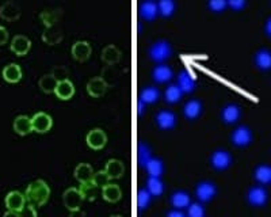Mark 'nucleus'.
<instances>
[{
    "mask_svg": "<svg viewBox=\"0 0 271 217\" xmlns=\"http://www.w3.org/2000/svg\"><path fill=\"white\" fill-rule=\"evenodd\" d=\"M49 195H50V189L43 181H36L30 183L26 189V194H24L29 204L34 208L45 205L48 202Z\"/></svg>",
    "mask_w": 271,
    "mask_h": 217,
    "instance_id": "obj_1",
    "label": "nucleus"
},
{
    "mask_svg": "<svg viewBox=\"0 0 271 217\" xmlns=\"http://www.w3.org/2000/svg\"><path fill=\"white\" fill-rule=\"evenodd\" d=\"M171 54H172V48H171L169 43L164 41V40L156 41L149 48V57L153 61H156V63H162V61L167 60V59L171 57Z\"/></svg>",
    "mask_w": 271,
    "mask_h": 217,
    "instance_id": "obj_2",
    "label": "nucleus"
},
{
    "mask_svg": "<svg viewBox=\"0 0 271 217\" xmlns=\"http://www.w3.org/2000/svg\"><path fill=\"white\" fill-rule=\"evenodd\" d=\"M31 125H33V130H36L38 133H46L52 129L53 120L46 113H37L31 118Z\"/></svg>",
    "mask_w": 271,
    "mask_h": 217,
    "instance_id": "obj_3",
    "label": "nucleus"
},
{
    "mask_svg": "<svg viewBox=\"0 0 271 217\" xmlns=\"http://www.w3.org/2000/svg\"><path fill=\"white\" fill-rule=\"evenodd\" d=\"M107 137H106V133L101 130V129H94L87 134V144L90 148L99 151L102 150L103 147L106 145Z\"/></svg>",
    "mask_w": 271,
    "mask_h": 217,
    "instance_id": "obj_4",
    "label": "nucleus"
},
{
    "mask_svg": "<svg viewBox=\"0 0 271 217\" xmlns=\"http://www.w3.org/2000/svg\"><path fill=\"white\" fill-rule=\"evenodd\" d=\"M195 195L201 202H209L216 195V186L211 182H202L195 189Z\"/></svg>",
    "mask_w": 271,
    "mask_h": 217,
    "instance_id": "obj_5",
    "label": "nucleus"
},
{
    "mask_svg": "<svg viewBox=\"0 0 271 217\" xmlns=\"http://www.w3.org/2000/svg\"><path fill=\"white\" fill-rule=\"evenodd\" d=\"M82 201H83V195L80 193V190L69 189L64 194V204H65V206L69 211H79V208L82 205Z\"/></svg>",
    "mask_w": 271,
    "mask_h": 217,
    "instance_id": "obj_6",
    "label": "nucleus"
},
{
    "mask_svg": "<svg viewBox=\"0 0 271 217\" xmlns=\"http://www.w3.org/2000/svg\"><path fill=\"white\" fill-rule=\"evenodd\" d=\"M230 139L232 143L237 147H247L252 141V133L247 127H240L232 133Z\"/></svg>",
    "mask_w": 271,
    "mask_h": 217,
    "instance_id": "obj_7",
    "label": "nucleus"
},
{
    "mask_svg": "<svg viewBox=\"0 0 271 217\" xmlns=\"http://www.w3.org/2000/svg\"><path fill=\"white\" fill-rule=\"evenodd\" d=\"M211 166L218 171L227 170L232 164V156L227 151H216L210 157Z\"/></svg>",
    "mask_w": 271,
    "mask_h": 217,
    "instance_id": "obj_8",
    "label": "nucleus"
},
{
    "mask_svg": "<svg viewBox=\"0 0 271 217\" xmlns=\"http://www.w3.org/2000/svg\"><path fill=\"white\" fill-rule=\"evenodd\" d=\"M24 205H26V197L19 192H11L6 197V206L8 208V211L19 213L23 209Z\"/></svg>",
    "mask_w": 271,
    "mask_h": 217,
    "instance_id": "obj_9",
    "label": "nucleus"
},
{
    "mask_svg": "<svg viewBox=\"0 0 271 217\" xmlns=\"http://www.w3.org/2000/svg\"><path fill=\"white\" fill-rule=\"evenodd\" d=\"M21 7L15 1H6L0 7V17L6 21H15L21 17Z\"/></svg>",
    "mask_w": 271,
    "mask_h": 217,
    "instance_id": "obj_10",
    "label": "nucleus"
},
{
    "mask_svg": "<svg viewBox=\"0 0 271 217\" xmlns=\"http://www.w3.org/2000/svg\"><path fill=\"white\" fill-rule=\"evenodd\" d=\"M30 48H31V41L26 36L19 34V36H15L14 38H12L11 50L15 54H18V56H23V54H26L29 50H30Z\"/></svg>",
    "mask_w": 271,
    "mask_h": 217,
    "instance_id": "obj_11",
    "label": "nucleus"
},
{
    "mask_svg": "<svg viewBox=\"0 0 271 217\" xmlns=\"http://www.w3.org/2000/svg\"><path fill=\"white\" fill-rule=\"evenodd\" d=\"M157 127L163 129V130H169L176 125V115L172 111H160L159 114L155 117Z\"/></svg>",
    "mask_w": 271,
    "mask_h": 217,
    "instance_id": "obj_12",
    "label": "nucleus"
},
{
    "mask_svg": "<svg viewBox=\"0 0 271 217\" xmlns=\"http://www.w3.org/2000/svg\"><path fill=\"white\" fill-rule=\"evenodd\" d=\"M106 90H107V83H106V80L103 78L91 79L90 82H88V85H87L88 94L94 98L102 97L103 94L106 92Z\"/></svg>",
    "mask_w": 271,
    "mask_h": 217,
    "instance_id": "obj_13",
    "label": "nucleus"
},
{
    "mask_svg": "<svg viewBox=\"0 0 271 217\" xmlns=\"http://www.w3.org/2000/svg\"><path fill=\"white\" fill-rule=\"evenodd\" d=\"M178 87L181 88L182 92H186V94L195 90V80L187 69H182L178 75Z\"/></svg>",
    "mask_w": 271,
    "mask_h": 217,
    "instance_id": "obj_14",
    "label": "nucleus"
},
{
    "mask_svg": "<svg viewBox=\"0 0 271 217\" xmlns=\"http://www.w3.org/2000/svg\"><path fill=\"white\" fill-rule=\"evenodd\" d=\"M56 95L60 98V99H71L75 94V86L71 80L68 79H63V80H59L57 83V87H56Z\"/></svg>",
    "mask_w": 271,
    "mask_h": 217,
    "instance_id": "obj_15",
    "label": "nucleus"
},
{
    "mask_svg": "<svg viewBox=\"0 0 271 217\" xmlns=\"http://www.w3.org/2000/svg\"><path fill=\"white\" fill-rule=\"evenodd\" d=\"M73 57L79 61H85L91 56V45L87 41H78L72 46Z\"/></svg>",
    "mask_w": 271,
    "mask_h": 217,
    "instance_id": "obj_16",
    "label": "nucleus"
},
{
    "mask_svg": "<svg viewBox=\"0 0 271 217\" xmlns=\"http://www.w3.org/2000/svg\"><path fill=\"white\" fill-rule=\"evenodd\" d=\"M140 15L146 21H152V19L156 18V15L159 14V8H157L156 1H152V0H146L140 3L139 7Z\"/></svg>",
    "mask_w": 271,
    "mask_h": 217,
    "instance_id": "obj_17",
    "label": "nucleus"
},
{
    "mask_svg": "<svg viewBox=\"0 0 271 217\" xmlns=\"http://www.w3.org/2000/svg\"><path fill=\"white\" fill-rule=\"evenodd\" d=\"M267 201V192L263 187H252L248 192V202L253 206L265 205Z\"/></svg>",
    "mask_w": 271,
    "mask_h": 217,
    "instance_id": "obj_18",
    "label": "nucleus"
},
{
    "mask_svg": "<svg viewBox=\"0 0 271 217\" xmlns=\"http://www.w3.org/2000/svg\"><path fill=\"white\" fill-rule=\"evenodd\" d=\"M172 76H174L172 69L168 65H164V64L156 65L153 68V71H152V78L157 83H166V82L171 80Z\"/></svg>",
    "mask_w": 271,
    "mask_h": 217,
    "instance_id": "obj_19",
    "label": "nucleus"
},
{
    "mask_svg": "<svg viewBox=\"0 0 271 217\" xmlns=\"http://www.w3.org/2000/svg\"><path fill=\"white\" fill-rule=\"evenodd\" d=\"M14 130L21 134V136H26L33 130V125H31V118L27 115H19L14 121Z\"/></svg>",
    "mask_w": 271,
    "mask_h": 217,
    "instance_id": "obj_20",
    "label": "nucleus"
},
{
    "mask_svg": "<svg viewBox=\"0 0 271 217\" xmlns=\"http://www.w3.org/2000/svg\"><path fill=\"white\" fill-rule=\"evenodd\" d=\"M3 78L7 80L8 83H17L22 79V69L18 64L12 63L6 65V68L3 69Z\"/></svg>",
    "mask_w": 271,
    "mask_h": 217,
    "instance_id": "obj_21",
    "label": "nucleus"
},
{
    "mask_svg": "<svg viewBox=\"0 0 271 217\" xmlns=\"http://www.w3.org/2000/svg\"><path fill=\"white\" fill-rule=\"evenodd\" d=\"M75 176L83 185V183L92 181V178H94V170H92L90 164L83 163V164H80V166L76 167V170H75Z\"/></svg>",
    "mask_w": 271,
    "mask_h": 217,
    "instance_id": "obj_22",
    "label": "nucleus"
},
{
    "mask_svg": "<svg viewBox=\"0 0 271 217\" xmlns=\"http://www.w3.org/2000/svg\"><path fill=\"white\" fill-rule=\"evenodd\" d=\"M240 108L237 105H228V106L224 108L221 117H223L224 122H227V124H235L240 118Z\"/></svg>",
    "mask_w": 271,
    "mask_h": 217,
    "instance_id": "obj_23",
    "label": "nucleus"
},
{
    "mask_svg": "<svg viewBox=\"0 0 271 217\" xmlns=\"http://www.w3.org/2000/svg\"><path fill=\"white\" fill-rule=\"evenodd\" d=\"M202 113V103L199 101H188L183 108V114L187 120H195Z\"/></svg>",
    "mask_w": 271,
    "mask_h": 217,
    "instance_id": "obj_24",
    "label": "nucleus"
},
{
    "mask_svg": "<svg viewBox=\"0 0 271 217\" xmlns=\"http://www.w3.org/2000/svg\"><path fill=\"white\" fill-rule=\"evenodd\" d=\"M171 204L175 209H185L190 205V197L186 192H175L171 195Z\"/></svg>",
    "mask_w": 271,
    "mask_h": 217,
    "instance_id": "obj_25",
    "label": "nucleus"
},
{
    "mask_svg": "<svg viewBox=\"0 0 271 217\" xmlns=\"http://www.w3.org/2000/svg\"><path fill=\"white\" fill-rule=\"evenodd\" d=\"M104 173L108 176V179H113V178H121L124 174V164L120 160H110L106 166Z\"/></svg>",
    "mask_w": 271,
    "mask_h": 217,
    "instance_id": "obj_26",
    "label": "nucleus"
},
{
    "mask_svg": "<svg viewBox=\"0 0 271 217\" xmlns=\"http://www.w3.org/2000/svg\"><path fill=\"white\" fill-rule=\"evenodd\" d=\"M159 98H160V92L155 87H146L140 92V101L144 102L145 105L155 103L156 101H159Z\"/></svg>",
    "mask_w": 271,
    "mask_h": 217,
    "instance_id": "obj_27",
    "label": "nucleus"
},
{
    "mask_svg": "<svg viewBox=\"0 0 271 217\" xmlns=\"http://www.w3.org/2000/svg\"><path fill=\"white\" fill-rule=\"evenodd\" d=\"M146 171H148V174L151 178H160L164 173V164L160 159H153L152 157L151 162L146 164Z\"/></svg>",
    "mask_w": 271,
    "mask_h": 217,
    "instance_id": "obj_28",
    "label": "nucleus"
},
{
    "mask_svg": "<svg viewBox=\"0 0 271 217\" xmlns=\"http://www.w3.org/2000/svg\"><path fill=\"white\" fill-rule=\"evenodd\" d=\"M255 63L260 69H270L271 68V52L262 49L255 54Z\"/></svg>",
    "mask_w": 271,
    "mask_h": 217,
    "instance_id": "obj_29",
    "label": "nucleus"
},
{
    "mask_svg": "<svg viewBox=\"0 0 271 217\" xmlns=\"http://www.w3.org/2000/svg\"><path fill=\"white\" fill-rule=\"evenodd\" d=\"M146 190L149 192L152 197H160L164 192V185L160 178H149L146 182Z\"/></svg>",
    "mask_w": 271,
    "mask_h": 217,
    "instance_id": "obj_30",
    "label": "nucleus"
},
{
    "mask_svg": "<svg viewBox=\"0 0 271 217\" xmlns=\"http://www.w3.org/2000/svg\"><path fill=\"white\" fill-rule=\"evenodd\" d=\"M103 198L107 202H117L121 198V190L117 185H106L103 187Z\"/></svg>",
    "mask_w": 271,
    "mask_h": 217,
    "instance_id": "obj_31",
    "label": "nucleus"
},
{
    "mask_svg": "<svg viewBox=\"0 0 271 217\" xmlns=\"http://www.w3.org/2000/svg\"><path fill=\"white\" fill-rule=\"evenodd\" d=\"M182 95H183L182 90L178 86L175 85L168 86V87L166 88V92H164V98H166V101L168 103L179 102L182 99Z\"/></svg>",
    "mask_w": 271,
    "mask_h": 217,
    "instance_id": "obj_32",
    "label": "nucleus"
},
{
    "mask_svg": "<svg viewBox=\"0 0 271 217\" xmlns=\"http://www.w3.org/2000/svg\"><path fill=\"white\" fill-rule=\"evenodd\" d=\"M57 83L59 80L56 79L54 75H43L41 80H40V87L42 88V91L45 92H54L56 91V87H57Z\"/></svg>",
    "mask_w": 271,
    "mask_h": 217,
    "instance_id": "obj_33",
    "label": "nucleus"
},
{
    "mask_svg": "<svg viewBox=\"0 0 271 217\" xmlns=\"http://www.w3.org/2000/svg\"><path fill=\"white\" fill-rule=\"evenodd\" d=\"M137 157H139V163L141 167H146V164L151 162V148L144 143H140L139 150H137Z\"/></svg>",
    "mask_w": 271,
    "mask_h": 217,
    "instance_id": "obj_34",
    "label": "nucleus"
},
{
    "mask_svg": "<svg viewBox=\"0 0 271 217\" xmlns=\"http://www.w3.org/2000/svg\"><path fill=\"white\" fill-rule=\"evenodd\" d=\"M43 40L49 43H56L61 40V31L57 26H48L46 31L43 33Z\"/></svg>",
    "mask_w": 271,
    "mask_h": 217,
    "instance_id": "obj_35",
    "label": "nucleus"
},
{
    "mask_svg": "<svg viewBox=\"0 0 271 217\" xmlns=\"http://www.w3.org/2000/svg\"><path fill=\"white\" fill-rule=\"evenodd\" d=\"M102 59L108 64H114V63L120 60V50L115 46H113V45H110V46L104 48V50H103Z\"/></svg>",
    "mask_w": 271,
    "mask_h": 217,
    "instance_id": "obj_36",
    "label": "nucleus"
},
{
    "mask_svg": "<svg viewBox=\"0 0 271 217\" xmlns=\"http://www.w3.org/2000/svg\"><path fill=\"white\" fill-rule=\"evenodd\" d=\"M157 8H159V12L162 14L163 17H169V15L174 14L176 4L172 0H160L157 3Z\"/></svg>",
    "mask_w": 271,
    "mask_h": 217,
    "instance_id": "obj_37",
    "label": "nucleus"
},
{
    "mask_svg": "<svg viewBox=\"0 0 271 217\" xmlns=\"http://www.w3.org/2000/svg\"><path fill=\"white\" fill-rule=\"evenodd\" d=\"M255 178L260 183H269L271 182V169L269 166H260L255 171Z\"/></svg>",
    "mask_w": 271,
    "mask_h": 217,
    "instance_id": "obj_38",
    "label": "nucleus"
},
{
    "mask_svg": "<svg viewBox=\"0 0 271 217\" xmlns=\"http://www.w3.org/2000/svg\"><path fill=\"white\" fill-rule=\"evenodd\" d=\"M151 198H152V195L149 194V192H148L146 189L140 190L139 195H137V204H139L140 211H144V209H146V208L149 206V204H151Z\"/></svg>",
    "mask_w": 271,
    "mask_h": 217,
    "instance_id": "obj_39",
    "label": "nucleus"
},
{
    "mask_svg": "<svg viewBox=\"0 0 271 217\" xmlns=\"http://www.w3.org/2000/svg\"><path fill=\"white\" fill-rule=\"evenodd\" d=\"M188 217H205V209L199 204H193L188 208Z\"/></svg>",
    "mask_w": 271,
    "mask_h": 217,
    "instance_id": "obj_40",
    "label": "nucleus"
},
{
    "mask_svg": "<svg viewBox=\"0 0 271 217\" xmlns=\"http://www.w3.org/2000/svg\"><path fill=\"white\" fill-rule=\"evenodd\" d=\"M92 182L97 185V186H106V185H108V176L106 175V173L104 171H102V173H98V174L94 175V178H92Z\"/></svg>",
    "mask_w": 271,
    "mask_h": 217,
    "instance_id": "obj_41",
    "label": "nucleus"
},
{
    "mask_svg": "<svg viewBox=\"0 0 271 217\" xmlns=\"http://www.w3.org/2000/svg\"><path fill=\"white\" fill-rule=\"evenodd\" d=\"M227 4H228V1H225V0H210L208 3V6L210 7L213 11H223Z\"/></svg>",
    "mask_w": 271,
    "mask_h": 217,
    "instance_id": "obj_42",
    "label": "nucleus"
},
{
    "mask_svg": "<svg viewBox=\"0 0 271 217\" xmlns=\"http://www.w3.org/2000/svg\"><path fill=\"white\" fill-rule=\"evenodd\" d=\"M19 216L21 217H37L36 208L33 205H24V208L22 211L19 212Z\"/></svg>",
    "mask_w": 271,
    "mask_h": 217,
    "instance_id": "obj_43",
    "label": "nucleus"
},
{
    "mask_svg": "<svg viewBox=\"0 0 271 217\" xmlns=\"http://www.w3.org/2000/svg\"><path fill=\"white\" fill-rule=\"evenodd\" d=\"M228 4L232 7V8L239 10V8H241V7L246 6V1H244V0H229Z\"/></svg>",
    "mask_w": 271,
    "mask_h": 217,
    "instance_id": "obj_44",
    "label": "nucleus"
},
{
    "mask_svg": "<svg viewBox=\"0 0 271 217\" xmlns=\"http://www.w3.org/2000/svg\"><path fill=\"white\" fill-rule=\"evenodd\" d=\"M7 40H8V31H7L6 27L0 26V45L6 43Z\"/></svg>",
    "mask_w": 271,
    "mask_h": 217,
    "instance_id": "obj_45",
    "label": "nucleus"
},
{
    "mask_svg": "<svg viewBox=\"0 0 271 217\" xmlns=\"http://www.w3.org/2000/svg\"><path fill=\"white\" fill-rule=\"evenodd\" d=\"M167 217H186V216L179 211H171L168 215H167Z\"/></svg>",
    "mask_w": 271,
    "mask_h": 217,
    "instance_id": "obj_46",
    "label": "nucleus"
},
{
    "mask_svg": "<svg viewBox=\"0 0 271 217\" xmlns=\"http://www.w3.org/2000/svg\"><path fill=\"white\" fill-rule=\"evenodd\" d=\"M145 106H146V105H145L144 102H141V101H140V99H139V103H137V108H139V114H140V115H141V114H143V113H144Z\"/></svg>",
    "mask_w": 271,
    "mask_h": 217,
    "instance_id": "obj_47",
    "label": "nucleus"
},
{
    "mask_svg": "<svg viewBox=\"0 0 271 217\" xmlns=\"http://www.w3.org/2000/svg\"><path fill=\"white\" fill-rule=\"evenodd\" d=\"M3 217H21L19 216L18 212H12V211H8L7 213H4V216Z\"/></svg>",
    "mask_w": 271,
    "mask_h": 217,
    "instance_id": "obj_48",
    "label": "nucleus"
},
{
    "mask_svg": "<svg viewBox=\"0 0 271 217\" xmlns=\"http://www.w3.org/2000/svg\"><path fill=\"white\" fill-rule=\"evenodd\" d=\"M266 33L271 37V18H269V21L266 22Z\"/></svg>",
    "mask_w": 271,
    "mask_h": 217,
    "instance_id": "obj_49",
    "label": "nucleus"
},
{
    "mask_svg": "<svg viewBox=\"0 0 271 217\" xmlns=\"http://www.w3.org/2000/svg\"><path fill=\"white\" fill-rule=\"evenodd\" d=\"M71 217H84V213H82V212H73V215Z\"/></svg>",
    "mask_w": 271,
    "mask_h": 217,
    "instance_id": "obj_50",
    "label": "nucleus"
},
{
    "mask_svg": "<svg viewBox=\"0 0 271 217\" xmlns=\"http://www.w3.org/2000/svg\"><path fill=\"white\" fill-rule=\"evenodd\" d=\"M111 217H121V216H111Z\"/></svg>",
    "mask_w": 271,
    "mask_h": 217,
    "instance_id": "obj_51",
    "label": "nucleus"
}]
</instances>
